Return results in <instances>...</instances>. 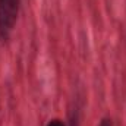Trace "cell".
I'll list each match as a JSON object with an SVG mask.
<instances>
[{"instance_id":"obj_1","label":"cell","mask_w":126,"mask_h":126,"mask_svg":"<svg viewBox=\"0 0 126 126\" xmlns=\"http://www.w3.org/2000/svg\"><path fill=\"white\" fill-rule=\"evenodd\" d=\"M21 0H0V43H6L16 27Z\"/></svg>"},{"instance_id":"obj_2","label":"cell","mask_w":126,"mask_h":126,"mask_svg":"<svg viewBox=\"0 0 126 126\" xmlns=\"http://www.w3.org/2000/svg\"><path fill=\"white\" fill-rule=\"evenodd\" d=\"M46 126H67V125H66V122L62 120V119H59V117H53V119H50V120L46 123Z\"/></svg>"},{"instance_id":"obj_3","label":"cell","mask_w":126,"mask_h":126,"mask_svg":"<svg viewBox=\"0 0 126 126\" xmlns=\"http://www.w3.org/2000/svg\"><path fill=\"white\" fill-rule=\"evenodd\" d=\"M98 126H114V125H113V120H111L110 117H103V119L100 120Z\"/></svg>"}]
</instances>
